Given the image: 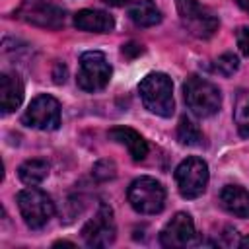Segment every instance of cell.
<instances>
[{"label":"cell","mask_w":249,"mask_h":249,"mask_svg":"<svg viewBox=\"0 0 249 249\" xmlns=\"http://www.w3.org/2000/svg\"><path fill=\"white\" fill-rule=\"evenodd\" d=\"M115 235L117 228L113 220V210L101 202L93 218L88 220V224L82 228V237L89 247H107L115 241Z\"/></svg>","instance_id":"cell-10"},{"label":"cell","mask_w":249,"mask_h":249,"mask_svg":"<svg viewBox=\"0 0 249 249\" xmlns=\"http://www.w3.org/2000/svg\"><path fill=\"white\" fill-rule=\"evenodd\" d=\"M235 2H237V6H239L243 12L249 14V0H235Z\"/></svg>","instance_id":"cell-24"},{"label":"cell","mask_w":249,"mask_h":249,"mask_svg":"<svg viewBox=\"0 0 249 249\" xmlns=\"http://www.w3.org/2000/svg\"><path fill=\"white\" fill-rule=\"evenodd\" d=\"M111 64L107 62L101 51H88L80 56V70H78V86L84 91H99L111 80Z\"/></svg>","instance_id":"cell-6"},{"label":"cell","mask_w":249,"mask_h":249,"mask_svg":"<svg viewBox=\"0 0 249 249\" xmlns=\"http://www.w3.org/2000/svg\"><path fill=\"white\" fill-rule=\"evenodd\" d=\"M130 206L140 214H158L165 204V189L154 177H138L126 191Z\"/></svg>","instance_id":"cell-4"},{"label":"cell","mask_w":249,"mask_h":249,"mask_svg":"<svg viewBox=\"0 0 249 249\" xmlns=\"http://www.w3.org/2000/svg\"><path fill=\"white\" fill-rule=\"evenodd\" d=\"M91 173H93V177L97 181H109V179H113L117 175V167H115V163L111 160H99L93 165V171Z\"/></svg>","instance_id":"cell-21"},{"label":"cell","mask_w":249,"mask_h":249,"mask_svg":"<svg viewBox=\"0 0 249 249\" xmlns=\"http://www.w3.org/2000/svg\"><path fill=\"white\" fill-rule=\"evenodd\" d=\"M74 25L80 31L89 33H109L115 27V19L101 10H80L74 16Z\"/></svg>","instance_id":"cell-13"},{"label":"cell","mask_w":249,"mask_h":249,"mask_svg":"<svg viewBox=\"0 0 249 249\" xmlns=\"http://www.w3.org/2000/svg\"><path fill=\"white\" fill-rule=\"evenodd\" d=\"M183 95H185V103L191 109V113L200 119L212 117L214 113H218L222 105L220 89L212 82L198 78V76L187 78V82L183 84Z\"/></svg>","instance_id":"cell-2"},{"label":"cell","mask_w":249,"mask_h":249,"mask_svg":"<svg viewBox=\"0 0 249 249\" xmlns=\"http://www.w3.org/2000/svg\"><path fill=\"white\" fill-rule=\"evenodd\" d=\"M23 101V82L16 72H4L0 76V107L2 113L16 111Z\"/></svg>","instance_id":"cell-12"},{"label":"cell","mask_w":249,"mask_h":249,"mask_svg":"<svg viewBox=\"0 0 249 249\" xmlns=\"http://www.w3.org/2000/svg\"><path fill=\"white\" fill-rule=\"evenodd\" d=\"M109 138L115 140V142H119V144H123V146H126L134 161H142L148 156V144H146V140L136 130H132L128 126H115V128H111L109 130Z\"/></svg>","instance_id":"cell-15"},{"label":"cell","mask_w":249,"mask_h":249,"mask_svg":"<svg viewBox=\"0 0 249 249\" xmlns=\"http://www.w3.org/2000/svg\"><path fill=\"white\" fill-rule=\"evenodd\" d=\"M177 10L183 25L195 37L208 39L218 29V18L204 6H200L196 0H177Z\"/></svg>","instance_id":"cell-9"},{"label":"cell","mask_w":249,"mask_h":249,"mask_svg":"<svg viewBox=\"0 0 249 249\" xmlns=\"http://www.w3.org/2000/svg\"><path fill=\"white\" fill-rule=\"evenodd\" d=\"M235 39H237L239 51L249 56V27H239L237 33H235Z\"/></svg>","instance_id":"cell-22"},{"label":"cell","mask_w":249,"mask_h":249,"mask_svg":"<svg viewBox=\"0 0 249 249\" xmlns=\"http://www.w3.org/2000/svg\"><path fill=\"white\" fill-rule=\"evenodd\" d=\"M18 16L37 27L58 29L64 25V8L56 0H23Z\"/></svg>","instance_id":"cell-7"},{"label":"cell","mask_w":249,"mask_h":249,"mask_svg":"<svg viewBox=\"0 0 249 249\" xmlns=\"http://www.w3.org/2000/svg\"><path fill=\"white\" fill-rule=\"evenodd\" d=\"M140 99L144 103V107L160 117H171L173 115V82L167 74L163 72H152L148 74L140 86Z\"/></svg>","instance_id":"cell-1"},{"label":"cell","mask_w":249,"mask_h":249,"mask_svg":"<svg viewBox=\"0 0 249 249\" xmlns=\"http://www.w3.org/2000/svg\"><path fill=\"white\" fill-rule=\"evenodd\" d=\"M237 66H239V58L233 53H224V54H220L214 60L212 70L218 72V74H222V76H231L237 70Z\"/></svg>","instance_id":"cell-20"},{"label":"cell","mask_w":249,"mask_h":249,"mask_svg":"<svg viewBox=\"0 0 249 249\" xmlns=\"http://www.w3.org/2000/svg\"><path fill=\"white\" fill-rule=\"evenodd\" d=\"M105 4H109V6H124V4H128L130 0H103Z\"/></svg>","instance_id":"cell-23"},{"label":"cell","mask_w":249,"mask_h":249,"mask_svg":"<svg viewBox=\"0 0 249 249\" xmlns=\"http://www.w3.org/2000/svg\"><path fill=\"white\" fill-rule=\"evenodd\" d=\"M239 247H243V249H249V235H247V237H243V239L239 241Z\"/></svg>","instance_id":"cell-25"},{"label":"cell","mask_w":249,"mask_h":249,"mask_svg":"<svg viewBox=\"0 0 249 249\" xmlns=\"http://www.w3.org/2000/svg\"><path fill=\"white\" fill-rule=\"evenodd\" d=\"M49 175V163L45 160H27L18 167V177L25 185H39L47 179Z\"/></svg>","instance_id":"cell-17"},{"label":"cell","mask_w":249,"mask_h":249,"mask_svg":"<svg viewBox=\"0 0 249 249\" xmlns=\"http://www.w3.org/2000/svg\"><path fill=\"white\" fill-rule=\"evenodd\" d=\"M18 208H19L23 222L31 230L43 228L54 214L53 198L45 191L35 189V187H29L18 193Z\"/></svg>","instance_id":"cell-3"},{"label":"cell","mask_w":249,"mask_h":249,"mask_svg":"<svg viewBox=\"0 0 249 249\" xmlns=\"http://www.w3.org/2000/svg\"><path fill=\"white\" fill-rule=\"evenodd\" d=\"M175 183L183 198H196L208 185V165L202 158L191 156L175 167Z\"/></svg>","instance_id":"cell-5"},{"label":"cell","mask_w":249,"mask_h":249,"mask_svg":"<svg viewBox=\"0 0 249 249\" xmlns=\"http://www.w3.org/2000/svg\"><path fill=\"white\" fill-rule=\"evenodd\" d=\"M128 18L138 27H152L161 21V12L154 4V0H136L128 8Z\"/></svg>","instance_id":"cell-16"},{"label":"cell","mask_w":249,"mask_h":249,"mask_svg":"<svg viewBox=\"0 0 249 249\" xmlns=\"http://www.w3.org/2000/svg\"><path fill=\"white\" fill-rule=\"evenodd\" d=\"M177 140L183 146H200L202 144V132L198 130V126L193 121L183 117L177 124Z\"/></svg>","instance_id":"cell-19"},{"label":"cell","mask_w":249,"mask_h":249,"mask_svg":"<svg viewBox=\"0 0 249 249\" xmlns=\"http://www.w3.org/2000/svg\"><path fill=\"white\" fill-rule=\"evenodd\" d=\"M233 121L237 124V130L241 136H249V91L243 89L235 97L233 107Z\"/></svg>","instance_id":"cell-18"},{"label":"cell","mask_w":249,"mask_h":249,"mask_svg":"<svg viewBox=\"0 0 249 249\" xmlns=\"http://www.w3.org/2000/svg\"><path fill=\"white\" fill-rule=\"evenodd\" d=\"M220 204L237 218H249V191L239 185H226L220 191Z\"/></svg>","instance_id":"cell-14"},{"label":"cell","mask_w":249,"mask_h":249,"mask_svg":"<svg viewBox=\"0 0 249 249\" xmlns=\"http://www.w3.org/2000/svg\"><path fill=\"white\" fill-rule=\"evenodd\" d=\"M23 124L39 130H56L60 126V103L53 95H37L23 113Z\"/></svg>","instance_id":"cell-8"},{"label":"cell","mask_w":249,"mask_h":249,"mask_svg":"<svg viewBox=\"0 0 249 249\" xmlns=\"http://www.w3.org/2000/svg\"><path fill=\"white\" fill-rule=\"evenodd\" d=\"M196 231L193 218L187 212H177L161 230L160 233V243L163 247H187L195 243Z\"/></svg>","instance_id":"cell-11"}]
</instances>
